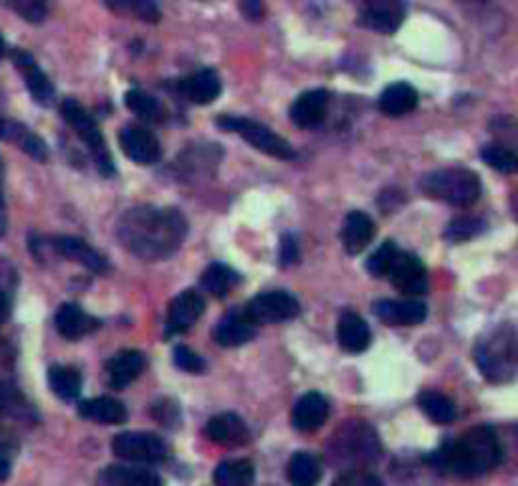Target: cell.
<instances>
[{
	"label": "cell",
	"instance_id": "6da1fadb",
	"mask_svg": "<svg viewBox=\"0 0 518 486\" xmlns=\"http://www.w3.org/2000/svg\"><path fill=\"white\" fill-rule=\"evenodd\" d=\"M187 221L175 208L139 206L124 213L117 223V238L137 259H167L182 246Z\"/></svg>",
	"mask_w": 518,
	"mask_h": 486
},
{
	"label": "cell",
	"instance_id": "7a4b0ae2",
	"mask_svg": "<svg viewBox=\"0 0 518 486\" xmlns=\"http://www.w3.org/2000/svg\"><path fill=\"white\" fill-rule=\"evenodd\" d=\"M503 459L501 441L496 433L488 426H478L473 431L465 433L460 441L443 443L433 456L430 464L435 469L445 471V474L463 476V479H473V476H483L488 471L496 469Z\"/></svg>",
	"mask_w": 518,
	"mask_h": 486
},
{
	"label": "cell",
	"instance_id": "3957f363",
	"mask_svg": "<svg viewBox=\"0 0 518 486\" xmlns=\"http://www.w3.org/2000/svg\"><path fill=\"white\" fill-rule=\"evenodd\" d=\"M478 370L491 383H506L518 375V332L513 327H501L491 332L476 347Z\"/></svg>",
	"mask_w": 518,
	"mask_h": 486
},
{
	"label": "cell",
	"instance_id": "277c9868",
	"mask_svg": "<svg viewBox=\"0 0 518 486\" xmlns=\"http://www.w3.org/2000/svg\"><path fill=\"white\" fill-rule=\"evenodd\" d=\"M382 454L380 436L374 433V428L364 421H352L337 431V436L329 443V459L334 464L344 466H359L374 464Z\"/></svg>",
	"mask_w": 518,
	"mask_h": 486
},
{
	"label": "cell",
	"instance_id": "5b68a950",
	"mask_svg": "<svg viewBox=\"0 0 518 486\" xmlns=\"http://www.w3.org/2000/svg\"><path fill=\"white\" fill-rule=\"evenodd\" d=\"M425 193L450 206H473L481 198V180L476 173L463 168H448L430 173L422 183Z\"/></svg>",
	"mask_w": 518,
	"mask_h": 486
},
{
	"label": "cell",
	"instance_id": "8992f818",
	"mask_svg": "<svg viewBox=\"0 0 518 486\" xmlns=\"http://www.w3.org/2000/svg\"><path fill=\"white\" fill-rule=\"evenodd\" d=\"M61 114H64V119L71 125V130H74L76 135L84 140V145L89 147L91 157H94V162H97V168L102 170V175H107V178L109 175H114L112 152H109L102 130L97 127L94 117H91V114L86 112L76 99H66V102L61 104Z\"/></svg>",
	"mask_w": 518,
	"mask_h": 486
},
{
	"label": "cell",
	"instance_id": "52a82bcc",
	"mask_svg": "<svg viewBox=\"0 0 518 486\" xmlns=\"http://www.w3.org/2000/svg\"><path fill=\"white\" fill-rule=\"evenodd\" d=\"M215 125L220 130H228L235 132V135H241L243 140L248 142L251 147L256 150L266 152V155L276 157V160H294L296 152L284 137H278L276 132H271L268 127H263L261 122L256 119H246V117H218L215 119Z\"/></svg>",
	"mask_w": 518,
	"mask_h": 486
},
{
	"label": "cell",
	"instance_id": "ba28073f",
	"mask_svg": "<svg viewBox=\"0 0 518 486\" xmlns=\"http://www.w3.org/2000/svg\"><path fill=\"white\" fill-rule=\"evenodd\" d=\"M112 449L119 459L132 461V464H160L167 459V443L155 433H119L112 441Z\"/></svg>",
	"mask_w": 518,
	"mask_h": 486
},
{
	"label": "cell",
	"instance_id": "9c48e42d",
	"mask_svg": "<svg viewBox=\"0 0 518 486\" xmlns=\"http://www.w3.org/2000/svg\"><path fill=\"white\" fill-rule=\"evenodd\" d=\"M299 309V299L291 297L289 292H266L251 299L246 314L253 319V324H278L294 319Z\"/></svg>",
	"mask_w": 518,
	"mask_h": 486
},
{
	"label": "cell",
	"instance_id": "30bf717a",
	"mask_svg": "<svg viewBox=\"0 0 518 486\" xmlns=\"http://www.w3.org/2000/svg\"><path fill=\"white\" fill-rule=\"evenodd\" d=\"M387 276L392 279L397 292L407 294V297H417V294L428 292V271H425V266H422V261L415 254H402L400 251Z\"/></svg>",
	"mask_w": 518,
	"mask_h": 486
},
{
	"label": "cell",
	"instance_id": "8fae6325",
	"mask_svg": "<svg viewBox=\"0 0 518 486\" xmlns=\"http://www.w3.org/2000/svg\"><path fill=\"white\" fill-rule=\"evenodd\" d=\"M402 18H405L402 0H362L359 8L362 26L377 33H395L402 26Z\"/></svg>",
	"mask_w": 518,
	"mask_h": 486
},
{
	"label": "cell",
	"instance_id": "7c38bea8",
	"mask_svg": "<svg viewBox=\"0 0 518 486\" xmlns=\"http://www.w3.org/2000/svg\"><path fill=\"white\" fill-rule=\"evenodd\" d=\"M203 312H205V302L195 289L182 292L180 297L170 304L165 335L175 337V335H182V332H187L200 317H203Z\"/></svg>",
	"mask_w": 518,
	"mask_h": 486
},
{
	"label": "cell",
	"instance_id": "4fadbf2b",
	"mask_svg": "<svg viewBox=\"0 0 518 486\" xmlns=\"http://www.w3.org/2000/svg\"><path fill=\"white\" fill-rule=\"evenodd\" d=\"M119 145H122L124 155L139 165H155L162 155L157 137L142 125L124 127L122 135H119Z\"/></svg>",
	"mask_w": 518,
	"mask_h": 486
},
{
	"label": "cell",
	"instance_id": "5bb4252c",
	"mask_svg": "<svg viewBox=\"0 0 518 486\" xmlns=\"http://www.w3.org/2000/svg\"><path fill=\"white\" fill-rule=\"evenodd\" d=\"M326 109H329V94L324 89H311V92H304L294 104H291L289 114L291 122L301 130H314L324 122Z\"/></svg>",
	"mask_w": 518,
	"mask_h": 486
},
{
	"label": "cell",
	"instance_id": "9a60e30c",
	"mask_svg": "<svg viewBox=\"0 0 518 486\" xmlns=\"http://www.w3.org/2000/svg\"><path fill=\"white\" fill-rule=\"evenodd\" d=\"M213 337L215 342L223 347H241L256 337V324L248 317L246 309H243V312L235 309V312H228L220 319L218 327L213 330Z\"/></svg>",
	"mask_w": 518,
	"mask_h": 486
},
{
	"label": "cell",
	"instance_id": "2e32d148",
	"mask_svg": "<svg viewBox=\"0 0 518 486\" xmlns=\"http://www.w3.org/2000/svg\"><path fill=\"white\" fill-rule=\"evenodd\" d=\"M326 418H329V400L321 393L301 395L294 405V413H291L294 428L301 433L319 431L326 423Z\"/></svg>",
	"mask_w": 518,
	"mask_h": 486
},
{
	"label": "cell",
	"instance_id": "e0dca14e",
	"mask_svg": "<svg viewBox=\"0 0 518 486\" xmlns=\"http://www.w3.org/2000/svg\"><path fill=\"white\" fill-rule=\"evenodd\" d=\"M54 249L59 251L64 259L76 261V264L86 266L94 274H109V261L107 256L99 254L97 249H91L89 243L81 241V238H71V236H61L54 241Z\"/></svg>",
	"mask_w": 518,
	"mask_h": 486
},
{
	"label": "cell",
	"instance_id": "ac0fdd59",
	"mask_svg": "<svg viewBox=\"0 0 518 486\" xmlns=\"http://www.w3.org/2000/svg\"><path fill=\"white\" fill-rule=\"evenodd\" d=\"M11 59H13V64L21 69V74H23V79H26V87H28V92H31V97L36 99L38 104H49L51 99H54V87H51L49 76L43 74L41 66L33 61V56L26 54V51L16 49L11 54Z\"/></svg>",
	"mask_w": 518,
	"mask_h": 486
},
{
	"label": "cell",
	"instance_id": "d6986e66",
	"mask_svg": "<svg viewBox=\"0 0 518 486\" xmlns=\"http://www.w3.org/2000/svg\"><path fill=\"white\" fill-rule=\"evenodd\" d=\"M374 314L387 324H395V327H415L422 319L428 317V307L422 302H392V299H385V302L374 304Z\"/></svg>",
	"mask_w": 518,
	"mask_h": 486
},
{
	"label": "cell",
	"instance_id": "ffe728a7",
	"mask_svg": "<svg viewBox=\"0 0 518 486\" xmlns=\"http://www.w3.org/2000/svg\"><path fill=\"white\" fill-rule=\"evenodd\" d=\"M0 140L11 142V145L21 147L26 155H31L33 160L43 162L49 160V147L36 132H31L28 127H23L21 122H13V119H0Z\"/></svg>",
	"mask_w": 518,
	"mask_h": 486
},
{
	"label": "cell",
	"instance_id": "44dd1931",
	"mask_svg": "<svg viewBox=\"0 0 518 486\" xmlns=\"http://www.w3.org/2000/svg\"><path fill=\"white\" fill-rule=\"evenodd\" d=\"M145 365H147V360L142 352H134V350L119 352V355L112 357L107 365L109 385L117 390L127 388V385H132L139 375L145 373Z\"/></svg>",
	"mask_w": 518,
	"mask_h": 486
},
{
	"label": "cell",
	"instance_id": "7402d4cb",
	"mask_svg": "<svg viewBox=\"0 0 518 486\" xmlns=\"http://www.w3.org/2000/svg\"><path fill=\"white\" fill-rule=\"evenodd\" d=\"M205 436L213 443H223V446H241L248 441V426L243 423V418L233 416V413H220L208 421Z\"/></svg>",
	"mask_w": 518,
	"mask_h": 486
},
{
	"label": "cell",
	"instance_id": "603a6c76",
	"mask_svg": "<svg viewBox=\"0 0 518 486\" xmlns=\"http://www.w3.org/2000/svg\"><path fill=\"white\" fill-rule=\"evenodd\" d=\"M99 327V322L94 317L84 312L79 304H64V307L56 312V330L66 340H81L89 332H94Z\"/></svg>",
	"mask_w": 518,
	"mask_h": 486
},
{
	"label": "cell",
	"instance_id": "cb8c5ba5",
	"mask_svg": "<svg viewBox=\"0 0 518 486\" xmlns=\"http://www.w3.org/2000/svg\"><path fill=\"white\" fill-rule=\"evenodd\" d=\"M374 238V221L362 211H352L344 221L342 228V243L347 254H359L372 243Z\"/></svg>",
	"mask_w": 518,
	"mask_h": 486
},
{
	"label": "cell",
	"instance_id": "d4e9b609",
	"mask_svg": "<svg viewBox=\"0 0 518 486\" xmlns=\"http://www.w3.org/2000/svg\"><path fill=\"white\" fill-rule=\"evenodd\" d=\"M182 97L190 99L193 104H210L218 99L220 94V76L215 71L203 69L198 74L187 76L180 81Z\"/></svg>",
	"mask_w": 518,
	"mask_h": 486
},
{
	"label": "cell",
	"instance_id": "484cf974",
	"mask_svg": "<svg viewBox=\"0 0 518 486\" xmlns=\"http://www.w3.org/2000/svg\"><path fill=\"white\" fill-rule=\"evenodd\" d=\"M337 337L339 345L347 352H364L369 347V342H372V332H369L367 322L354 312H344L339 317Z\"/></svg>",
	"mask_w": 518,
	"mask_h": 486
},
{
	"label": "cell",
	"instance_id": "4316f807",
	"mask_svg": "<svg viewBox=\"0 0 518 486\" xmlns=\"http://www.w3.org/2000/svg\"><path fill=\"white\" fill-rule=\"evenodd\" d=\"M79 413L86 418V421H97V423H109V426H117V423L127 421V408H124L119 400L114 398H94L84 400L79 405Z\"/></svg>",
	"mask_w": 518,
	"mask_h": 486
},
{
	"label": "cell",
	"instance_id": "83f0119b",
	"mask_svg": "<svg viewBox=\"0 0 518 486\" xmlns=\"http://www.w3.org/2000/svg\"><path fill=\"white\" fill-rule=\"evenodd\" d=\"M417 107V92L415 87H410L407 81H397L382 92L380 97V109L387 117H402V114H410Z\"/></svg>",
	"mask_w": 518,
	"mask_h": 486
},
{
	"label": "cell",
	"instance_id": "f1b7e54d",
	"mask_svg": "<svg viewBox=\"0 0 518 486\" xmlns=\"http://www.w3.org/2000/svg\"><path fill=\"white\" fill-rule=\"evenodd\" d=\"M417 405H420L422 413H425L430 421L440 423V426L455 421V405L448 395L435 393V390H425V393H420V398H417Z\"/></svg>",
	"mask_w": 518,
	"mask_h": 486
},
{
	"label": "cell",
	"instance_id": "f546056e",
	"mask_svg": "<svg viewBox=\"0 0 518 486\" xmlns=\"http://www.w3.org/2000/svg\"><path fill=\"white\" fill-rule=\"evenodd\" d=\"M218 486H251L253 484V464L246 459L223 461L213 474Z\"/></svg>",
	"mask_w": 518,
	"mask_h": 486
},
{
	"label": "cell",
	"instance_id": "4dcf8cb0",
	"mask_svg": "<svg viewBox=\"0 0 518 486\" xmlns=\"http://www.w3.org/2000/svg\"><path fill=\"white\" fill-rule=\"evenodd\" d=\"M107 6L114 13H122V16H132L137 21L145 23H160L162 11L155 0H107Z\"/></svg>",
	"mask_w": 518,
	"mask_h": 486
},
{
	"label": "cell",
	"instance_id": "1f68e13d",
	"mask_svg": "<svg viewBox=\"0 0 518 486\" xmlns=\"http://www.w3.org/2000/svg\"><path fill=\"white\" fill-rule=\"evenodd\" d=\"M200 284H203L205 292L213 294V297H225V294H228L230 289L238 284V274H235L230 266L213 264L203 271V279H200Z\"/></svg>",
	"mask_w": 518,
	"mask_h": 486
},
{
	"label": "cell",
	"instance_id": "d6a6232c",
	"mask_svg": "<svg viewBox=\"0 0 518 486\" xmlns=\"http://www.w3.org/2000/svg\"><path fill=\"white\" fill-rule=\"evenodd\" d=\"M49 385L59 398L74 400L81 393V373L74 368H66V365H56L49 370Z\"/></svg>",
	"mask_w": 518,
	"mask_h": 486
},
{
	"label": "cell",
	"instance_id": "836d02e7",
	"mask_svg": "<svg viewBox=\"0 0 518 486\" xmlns=\"http://www.w3.org/2000/svg\"><path fill=\"white\" fill-rule=\"evenodd\" d=\"M289 479L294 486H316L321 479V464L311 454H296L289 461Z\"/></svg>",
	"mask_w": 518,
	"mask_h": 486
},
{
	"label": "cell",
	"instance_id": "e575fe53",
	"mask_svg": "<svg viewBox=\"0 0 518 486\" xmlns=\"http://www.w3.org/2000/svg\"><path fill=\"white\" fill-rule=\"evenodd\" d=\"M124 102H127L129 112L137 114L139 119H147V122H160V119L165 117V109H162V104L157 102L155 97H150L147 92H139V89L127 92Z\"/></svg>",
	"mask_w": 518,
	"mask_h": 486
},
{
	"label": "cell",
	"instance_id": "d590c367",
	"mask_svg": "<svg viewBox=\"0 0 518 486\" xmlns=\"http://www.w3.org/2000/svg\"><path fill=\"white\" fill-rule=\"evenodd\" d=\"M0 6L8 8V11H13V13H18L23 21L41 23L43 18L49 16L51 0H0Z\"/></svg>",
	"mask_w": 518,
	"mask_h": 486
},
{
	"label": "cell",
	"instance_id": "8d00e7d4",
	"mask_svg": "<svg viewBox=\"0 0 518 486\" xmlns=\"http://www.w3.org/2000/svg\"><path fill=\"white\" fill-rule=\"evenodd\" d=\"M483 162H488L498 173H518V152L503 145H488L481 150Z\"/></svg>",
	"mask_w": 518,
	"mask_h": 486
},
{
	"label": "cell",
	"instance_id": "74e56055",
	"mask_svg": "<svg viewBox=\"0 0 518 486\" xmlns=\"http://www.w3.org/2000/svg\"><path fill=\"white\" fill-rule=\"evenodd\" d=\"M28 411V403L21 390L11 383H0V416L21 418Z\"/></svg>",
	"mask_w": 518,
	"mask_h": 486
},
{
	"label": "cell",
	"instance_id": "f35d334b",
	"mask_svg": "<svg viewBox=\"0 0 518 486\" xmlns=\"http://www.w3.org/2000/svg\"><path fill=\"white\" fill-rule=\"evenodd\" d=\"M397 254H400V251H397L395 243L385 241V243H382V246H380V249H377L372 256H369L367 271H369V274H372V276H387V274H390L392 264H395Z\"/></svg>",
	"mask_w": 518,
	"mask_h": 486
},
{
	"label": "cell",
	"instance_id": "ab89813d",
	"mask_svg": "<svg viewBox=\"0 0 518 486\" xmlns=\"http://www.w3.org/2000/svg\"><path fill=\"white\" fill-rule=\"evenodd\" d=\"M481 231H483V223L478 221V218H458V221L450 223L445 236H448L450 241H468V238H473Z\"/></svg>",
	"mask_w": 518,
	"mask_h": 486
},
{
	"label": "cell",
	"instance_id": "60d3db41",
	"mask_svg": "<svg viewBox=\"0 0 518 486\" xmlns=\"http://www.w3.org/2000/svg\"><path fill=\"white\" fill-rule=\"evenodd\" d=\"M172 360H175L177 368L185 370V373H203L205 370L203 357L195 355V352L187 350V347H175V352H172Z\"/></svg>",
	"mask_w": 518,
	"mask_h": 486
},
{
	"label": "cell",
	"instance_id": "b9f144b4",
	"mask_svg": "<svg viewBox=\"0 0 518 486\" xmlns=\"http://www.w3.org/2000/svg\"><path fill=\"white\" fill-rule=\"evenodd\" d=\"M334 486H385L380 481V476L369 474V471H362V469H349L344 471L342 476L337 479V484Z\"/></svg>",
	"mask_w": 518,
	"mask_h": 486
},
{
	"label": "cell",
	"instance_id": "7bdbcfd3",
	"mask_svg": "<svg viewBox=\"0 0 518 486\" xmlns=\"http://www.w3.org/2000/svg\"><path fill=\"white\" fill-rule=\"evenodd\" d=\"M299 259V243L294 241V236H284V243H281V261L286 266H291Z\"/></svg>",
	"mask_w": 518,
	"mask_h": 486
},
{
	"label": "cell",
	"instance_id": "ee69618b",
	"mask_svg": "<svg viewBox=\"0 0 518 486\" xmlns=\"http://www.w3.org/2000/svg\"><path fill=\"white\" fill-rule=\"evenodd\" d=\"M8 231V211H6V198H3V185H0V236H6Z\"/></svg>",
	"mask_w": 518,
	"mask_h": 486
},
{
	"label": "cell",
	"instance_id": "f6af8a7d",
	"mask_svg": "<svg viewBox=\"0 0 518 486\" xmlns=\"http://www.w3.org/2000/svg\"><path fill=\"white\" fill-rule=\"evenodd\" d=\"M243 11L248 18L261 16V0H243Z\"/></svg>",
	"mask_w": 518,
	"mask_h": 486
},
{
	"label": "cell",
	"instance_id": "bcb514c9",
	"mask_svg": "<svg viewBox=\"0 0 518 486\" xmlns=\"http://www.w3.org/2000/svg\"><path fill=\"white\" fill-rule=\"evenodd\" d=\"M8 314H11V299H8V294L0 289V324L6 322Z\"/></svg>",
	"mask_w": 518,
	"mask_h": 486
},
{
	"label": "cell",
	"instance_id": "7dc6e473",
	"mask_svg": "<svg viewBox=\"0 0 518 486\" xmlns=\"http://www.w3.org/2000/svg\"><path fill=\"white\" fill-rule=\"evenodd\" d=\"M8 474H11V461H8V456L0 454V481L8 479Z\"/></svg>",
	"mask_w": 518,
	"mask_h": 486
},
{
	"label": "cell",
	"instance_id": "c3c4849f",
	"mask_svg": "<svg viewBox=\"0 0 518 486\" xmlns=\"http://www.w3.org/2000/svg\"><path fill=\"white\" fill-rule=\"evenodd\" d=\"M6 56V41H3V36H0V59Z\"/></svg>",
	"mask_w": 518,
	"mask_h": 486
},
{
	"label": "cell",
	"instance_id": "681fc988",
	"mask_svg": "<svg viewBox=\"0 0 518 486\" xmlns=\"http://www.w3.org/2000/svg\"><path fill=\"white\" fill-rule=\"evenodd\" d=\"M137 486H162V484H160V479H155V481H147V484H137Z\"/></svg>",
	"mask_w": 518,
	"mask_h": 486
}]
</instances>
